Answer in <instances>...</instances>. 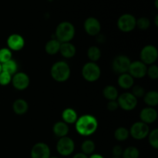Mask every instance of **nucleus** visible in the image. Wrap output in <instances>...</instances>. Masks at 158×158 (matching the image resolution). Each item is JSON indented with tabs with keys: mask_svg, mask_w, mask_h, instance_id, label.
Segmentation results:
<instances>
[{
	"mask_svg": "<svg viewBox=\"0 0 158 158\" xmlns=\"http://www.w3.org/2000/svg\"><path fill=\"white\" fill-rule=\"evenodd\" d=\"M75 123L76 130L82 136L92 135L98 127L97 120L89 114H85L80 117Z\"/></svg>",
	"mask_w": 158,
	"mask_h": 158,
	"instance_id": "f257e3e1",
	"label": "nucleus"
},
{
	"mask_svg": "<svg viewBox=\"0 0 158 158\" xmlns=\"http://www.w3.org/2000/svg\"><path fill=\"white\" fill-rule=\"evenodd\" d=\"M75 35V28L69 22H62L57 26L56 29V40L61 43H69Z\"/></svg>",
	"mask_w": 158,
	"mask_h": 158,
	"instance_id": "f03ea898",
	"label": "nucleus"
},
{
	"mask_svg": "<svg viewBox=\"0 0 158 158\" xmlns=\"http://www.w3.org/2000/svg\"><path fill=\"white\" fill-rule=\"evenodd\" d=\"M69 66L63 61H59L54 63L50 70L51 77L54 80L60 83L66 81L70 77Z\"/></svg>",
	"mask_w": 158,
	"mask_h": 158,
	"instance_id": "7ed1b4c3",
	"label": "nucleus"
},
{
	"mask_svg": "<svg viewBox=\"0 0 158 158\" xmlns=\"http://www.w3.org/2000/svg\"><path fill=\"white\" fill-rule=\"evenodd\" d=\"M101 70L96 63L89 62L86 63L82 69V76L88 82H95L100 77Z\"/></svg>",
	"mask_w": 158,
	"mask_h": 158,
	"instance_id": "20e7f679",
	"label": "nucleus"
},
{
	"mask_svg": "<svg viewBox=\"0 0 158 158\" xmlns=\"http://www.w3.org/2000/svg\"><path fill=\"white\" fill-rule=\"evenodd\" d=\"M158 58L157 49L152 45L144 46L140 51V60L145 65H152Z\"/></svg>",
	"mask_w": 158,
	"mask_h": 158,
	"instance_id": "39448f33",
	"label": "nucleus"
},
{
	"mask_svg": "<svg viewBox=\"0 0 158 158\" xmlns=\"http://www.w3.org/2000/svg\"><path fill=\"white\" fill-rule=\"evenodd\" d=\"M117 98L118 106L123 110L131 111L137 106V99L131 93H123Z\"/></svg>",
	"mask_w": 158,
	"mask_h": 158,
	"instance_id": "423d86ee",
	"label": "nucleus"
},
{
	"mask_svg": "<svg viewBox=\"0 0 158 158\" xmlns=\"http://www.w3.org/2000/svg\"><path fill=\"white\" fill-rule=\"evenodd\" d=\"M135 17L131 14H123L117 20V26L121 32H130L136 27Z\"/></svg>",
	"mask_w": 158,
	"mask_h": 158,
	"instance_id": "0eeeda50",
	"label": "nucleus"
},
{
	"mask_svg": "<svg viewBox=\"0 0 158 158\" xmlns=\"http://www.w3.org/2000/svg\"><path fill=\"white\" fill-rule=\"evenodd\" d=\"M74 149H75V143L70 137H61L56 143L57 151L62 156L70 155L74 151Z\"/></svg>",
	"mask_w": 158,
	"mask_h": 158,
	"instance_id": "6e6552de",
	"label": "nucleus"
},
{
	"mask_svg": "<svg viewBox=\"0 0 158 158\" xmlns=\"http://www.w3.org/2000/svg\"><path fill=\"white\" fill-rule=\"evenodd\" d=\"M131 63L129 57L124 55H119L113 60L112 69L117 73H126L127 72H128Z\"/></svg>",
	"mask_w": 158,
	"mask_h": 158,
	"instance_id": "1a4fd4ad",
	"label": "nucleus"
},
{
	"mask_svg": "<svg viewBox=\"0 0 158 158\" xmlns=\"http://www.w3.org/2000/svg\"><path fill=\"white\" fill-rule=\"evenodd\" d=\"M130 134L136 140H143L149 134V127L143 122H136L131 126Z\"/></svg>",
	"mask_w": 158,
	"mask_h": 158,
	"instance_id": "9d476101",
	"label": "nucleus"
},
{
	"mask_svg": "<svg viewBox=\"0 0 158 158\" xmlns=\"http://www.w3.org/2000/svg\"><path fill=\"white\" fill-rule=\"evenodd\" d=\"M146 65L141 61H134L131 63L128 72L133 78H143L147 74Z\"/></svg>",
	"mask_w": 158,
	"mask_h": 158,
	"instance_id": "9b49d317",
	"label": "nucleus"
},
{
	"mask_svg": "<svg viewBox=\"0 0 158 158\" xmlns=\"http://www.w3.org/2000/svg\"><path fill=\"white\" fill-rule=\"evenodd\" d=\"M84 29L88 35L95 36L100 33L101 30V25L97 18L89 17L84 22Z\"/></svg>",
	"mask_w": 158,
	"mask_h": 158,
	"instance_id": "f8f14e48",
	"label": "nucleus"
},
{
	"mask_svg": "<svg viewBox=\"0 0 158 158\" xmlns=\"http://www.w3.org/2000/svg\"><path fill=\"white\" fill-rule=\"evenodd\" d=\"M31 157L49 158L50 157V149L49 146L45 143H35L31 150Z\"/></svg>",
	"mask_w": 158,
	"mask_h": 158,
	"instance_id": "ddd939ff",
	"label": "nucleus"
},
{
	"mask_svg": "<svg viewBox=\"0 0 158 158\" xmlns=\"http://www.w3.org/2000/svg\"><path fill=\"white\" fill-rule=\"evenodd\" d=\"M11 82L15 89L19 90H23L29 86L30 80L29 76L25 73H17L14 74Z\"/></svg>",
	"mask_w": 158,
	"mask_h": 158,
	"instance_id": "4468645a",
	"label": "nucleus"
},
{
	"mask_svg": "<svg viewBox=\"0 0 158 158\" xmlns=\"http://www.w3.org/2000/svg\"><path fill=\"white\" fill-rule=\"evenodd\" d=\"M7 45L10 50L19 51L24 47L25 40L21 35L12 34L7 39Z\"/></svg>",
	"mask_w": 158,
	"mask_h": 158,
	"instance_id": "2eb2a0df",
	"label": "nucleus"
},
{
	"mask_svg": "<svg viewBox=\"0 0 158 158\" xmlns=\"http://www.w3.org/2000/svg\"><path fill=\"white\" fill-rule=\"evenodd\" d=\"M140 117L141 122L149 124L155 122L157 119V112L154 107H145L140 111Z\"/></svg>",
	"mask_w": 158,
	"mask_h": 158,
	"instance_id": "dca6fc26",
	"label": "nucleus"
},
{
	"mask_svg": "<svg viewBox=\"0 0 158 158\" xmlns=\"http://www.w3.org/2000/svg\"><path fill=\"white\" fill-rule=\"evenodd\" d=\"M60 52L63 57L66 59H70L75 56L77 50H76V47L74 46V45L69 42V43H61Z\"/></svg>",
	"mask_w": 158,
	"mask_h": 158,
	"instance_id": "f3484780",
	"label": "nucleus"
},
{
	"mask_svg": "<svg viewBox=\"0 0 158 158\" xmlns=\"http://www.w3.org/2000/svg\"><path fill=\"white\" fill-rule=\"evenodd\" d=\"M52 131L56 137L61 138V137H66L69 133V127L67 124L63 121H59L53 125Z\"/></svg>",
	"mask_w": 158,
	"mask_h": 158,
	"instance_id": "a211bd4d",
	"label": "nucleus"
},
{
	"mask_svg": "<svg viewBox=\"0 0 158 158\" xmlns=\"http://www.w3.org/2000/svg\"><path fill=\"white\" fill-rule=\"evenodd\" d=\"M12 109H13L15 114H18V115H23L28 111L29 105H28L27 102L23 99H18L13 103Z\"/></svg>",
	"mask_w": 158,
	"mask_h": 158,
	"instance_id": "6ab92c4d",
	"label": "nucleus"
},
{
	"mask_svg": "<svg viewBox=\"0 0 158 158\" xmlns=\"http://www.w3.org/2000/svg\"><path fill=\"white\" fill-rule=\"evenodd\" d=\"M134 78L129 73L120 74L118 78V84L121 88L124 89H130L134 86Z\"/></svg>",
	"mask_w": 158,
	"mask_h": 158,
	"instance_id": "aec40b11",
	"label": "nucleus"
},
{
	"mask_svg": "<svg viewBox=\"0 0 158 158\" xmlns=\"http://www.w3.org/2000/svg\"><path fill=\"white\" fill-rule=\"evenodd\" d=\"M62 117L64 123H74L77 122L78 117H77V114L73 109L72 108H66L63 110V114H62Z\"/></svg>",
	"mask_w": 158,
	"mask_h": 158,
	"instance_id": "412c9836",
	"label": "nucleus"
},
{
	"mask_svg": "<svg viewBox=\"0 0 158 158\" xmlns=\"http://www.w3.org/2000/svg\"><path fill=\"white\" fill-rule=\"evenodd\" d=\"M60 45L61 43L59 42L56 39H52L47 42L45 46V50L49 55H55L60 52Z\"/></svg>",
	"mask_w": 158,
	"mask_h": 158,
	"instance_id": "4be33fe9",
	"label": "nucleus"
},
{
	"mask_svg": "<svg viewBox=\"0 0 158 158\" xmlns=\"http://www.w3.org/2000/svg\"><path fill=\"white\" fill-rule=\"evenodd\" d=\"M143 100L148 106L154 107L158 104V93L156 90H151L144 95Z\"/></svg>",
	"mask_w": 158,
	"mask_h": 158,
	"instance_id": "5701e85b",
	"label": "nucleus"
},
{
	"mask_svg": "<svg viewBox=\"0 0 158 158\" xmlns=\"http://www.w3.org/2000/svg\"><path fill=\"white\" fill-rule=\"evenodd\" d=\"M103 94L105 98L109 101L116 100L118 97V92H117V88L111 85L105 86L103 90Z\"/></svg>",
	"mask_w": 158,
	"mask_h": 158,
	"instance_id": "b1692460",
	"label": "nucleus"
},
{
	"mask_svg": "<svg viewBox=\"0 0 158 158\" xmlns=\"http://www.w3.org/2000/svg\"><path fill=\"white\" fill-rule=\"evenodd\" d=\"M2 65V71L10 74L11 76L15 74L17 71V63L13 60H10Z\"/></svg>",
	"mask_w": 158,
	"mask_h": 158,
	"instance_id": "393cba45",
	"label": "nucleus"
},
{
	"mask_svg": "<svg viewBox=\"0 0 158 158\" xmlns=\"http://www.w3.org/2000/svg\"><path fill=\"white\" fill-rule=\"evenodd\" d=\"M87 56L91 62L95 63L100 60L101 56V51L97 46H90L87 50Z\"/></svg>",
	"mask_w": 158,
	"mask_h": 158,
	"instance_id": "a878e982",
	"label": "nucleus"
},
{
	"mask_svg": "<svg viewBox=\"0 0 158 158\" xmlns=\"http://www.w3.org/2000/svg\"><path fill=\"white\" fill-rule=\"evenodd\" d=\"M129 131L126 127H118L114 132V137H115L116 140H119V141L126 140L129 137Z\"/></svg>",
	"mask_w": 158,
	"mask_h": 158,
	"instance_id": "bb28decb",
	"label": "nucleus"
},
{
	"mask_svg": "<svg viewBox=\"0 0 158 158\" xmlns=\"http://www.w3.org/2000/svg\"><path fill=\"white\" fill-rule=\"evenodd\" d=\"M95 143L91 140H85L81 145V150L83 151V154H86V155L93 154V153L95 151Z\"/></svg>",
	"mask_w": 158,
	"mask_h": 158,
	"instance_id": "cd10ccee",
	"label": "nucleus"
},
{
	"mask_svg": "<svg viewBox=\"0 0 158 158\" xmlns=\"http://www.w3.org/2000/svg\"><path fill=\"white\" fill-rule=\"evenodd\" d=\"M123 158H138L140 156L139 150L135 147H129L123 151Z\"/></svg>",
	"mask_w": 158,
	"mask_h": 158,
	"instance_id": "c85d7f7f",
	"label": "nucleus"
},
{
	"mask_svg": "<svg viewBox=\"0 0 158 158\" xmlns=\"http://www.w3.org/2000/svg\"><path fill=\"white\" fill-rule=\"evenodd\" d=\"M10 60H12V52L10 49L8 48L0 49V63L2 64Z\"/></svg>",
	"mask_w": 158,
	"mask_h": 158,
	"instance_id": "c756f323",
	"label": "nucleus"
},
{
	"mask_svg": "<svg viewBox=\"0 0 158 158\" xmlns=\"http://www.w3.org/2000/svg\"><path fill=\"white\" fill-rule=\"evenodd\" d=\"M151 26V22L147 17H141L136 21V26L141 30H147Z\"/></svg>",
	"mask_w": 158,
	"mask_h": 158,
	"instance_id": "7c9ffc66",
	"label": "nucleus"
},
{
	"mask_svg": "<svg viewBox=\"0 0 158 158\" xmlns=\"http://www.w3.org/2000/svg\"><path fill=\"white\" fill-rule=\"evenodd\" d=\"M149 143L154 149L158 148V130L154 129L149 133Z\"/></svg>",
	"mask_w": 158,
	"mask_h": 158,
	"instance_id": "2f4dec72",
	"label": "nucleus"
},
{
	"mask_svg": "<svg viewBox=\"0 0 158 158\" xmlns=\"http://www.w3.org/2000/svg\"><path fill=\"white\" fill-rule=\"evenodd\" d=\"M147 74L152 80H157L158 78V67L157 65H151V66L147 69Z\"/></svg>",
	"mask_w": 158,
	"mask_h": 158,
	"instance_id": "473e14b6",
	"label": "nucleus"
},
{
	"mask_svg": "<svg viewBox=\"0 0 158 158\" xmlns=\"http://www.w3.org/2000/svg\"><path fill=\"white\" fill-rule=\"evenodd\" d=\"M12 81V76L6 72L2 71L0 73V85L2 86H6L9 84Z\"/></svg>",
	"mask_w": 158,
	"mask_h": 158,
	"instance_id": "72a5a7b5",
	"label": "nucleus"
},
{
	"mask_svg": "<svg viewBox=\"0 0 158 158\" xmlns=\"http://www.w3.org/2000/svg\"><path fill=\"white\" fill-rule=\"evenodd\" d=\"M131 94H132L136 98H137V97H143V95L145 94V90L142 86L137 85V86H135L133 87L132 93H131Z\"/></svg>",
	"mask_w": 158,
	"mask_h": 158,
	"instance_id": "f704fd0d",
	"label": "nucleus"
},
{
	"mask_svg": "<svg viewBox=\"0 0 158 158\" xmlns=\"http://www.w3.org/2000/svg\"><path fill=\"white\" fill-rule=\"evenodd\" d=\"M123 148H121L119 145H117V146H114V148H113V154H114V157H120V156L123 154Z\"/></svg>",
	"mask_w": 158,
	"mask_h": 158,
	"instance_id": "c9c22d12",
	"label": "nucleus"
},
{
	"mask_svg": "<svg viewBox=\"0 0 158 158\" xmlns=\"http://www.w3.org/2000/svg\"><path fill=\"white\" fill-rule=\"evenodd\" d=\"M119 106L117 101L116 100H112V101H109V103H107V109L110 111H115L118 109Z\"/></svg>",
	"mask_w": 158,
	"mask_h": 158,
	"instance_id": "e433bc0d",
	"label": "nucleus"
},
{
	"mask_svg": "<svg viewBox=\"0 0 158 158\" xmlns=\"http://www.w3.org/2000/svg\"><path fill=\"white\" fill-rule=\"evenodd\" d=\"M73 158H89V157H87V155L83 154V153H79V154H77L76 155H74Z\"/></svg>",
	"mask_w": 158,
	"mask_h": 158,
	"instance_id": "4c0bfd02",
	"label": "nucleus"
},
{
	"mask_svg": "<svg viewBox=\"0 0 158 158\" xmlns=\"http://www.w3.org/2000/svg\"><path fill=\"white\" fill-rule=\"evenodd\" d=\"M89 158H104V157H103V156L100 155V154H91L90 157Z\"/></svg>",
	"mask_w": 158,
	"mask_h": 158,
	"instance_id": "58836bf2",
	"label": "nucleus"
},
{
	"mask_svg": "<svg viewBox=\"0 0 158 158\" xmlns=\"http://www.w3.org/2000/svg\"><path fill=\"white\" fill-rule=\"evenodd\" d=\"M157 19H158V15H156V17H155V25H156V26H157V25H158Z\"/></svg>",
	"mask_w": 158,
	"mask_h": 158,
	"instance_id": "ea45409f",
	"label": "nucleus"
},
{
	"mask_svg": "<svg viewBox=\"0 0 158 158\" xmlns=\"http://www.w3.org/2000/svg\"><path fill=\"white\" fill-rule=\"evenodd\" d=\"M157 2H158V0H155V7L157 8H158V6H157Z\"/></svg>",
	"mask_w": 158,
	"mask_h": 158,
	"instance_id": "a19ab883",
	"label": "nucleus"
},
{
	"mask_svg": "<svg viewBox=\"0 0 158 158\" xmlns=\"http://www.w3.org/2000/svg\"><path fill=\"white\" fill-rule=\"evenodd\" d=\"M2 72V65H1V63H0V73Z\"/></svg>",
	"mask_w": 158,
	"mask_h": 158,
	"instance_id": "79ce46f5",
	"label": "nucleus"
},
{
	"mask_svg": "<svg viewBox=\"0 0 158 158\" xmlns=\"http://www.w3.org/2000/svg\"><path fill=\"white\" fill-rule=\"evenodd\" d=\"M49 158H59V157H50Z\"/></svg>",
	"mask_w": 158,
	"mask_h": 158,
	"instance_id": "37998d69",
	"label": "nucleus"
},
{
	"mask_svg": "<svg viewBox=\"0 0 158 158\" xmlns=\"http://www.w3.org/2000/svg\"><path fill=\"white\" fill-rule=\"evenodd\" d=\"M112 158H120V157H112Z\"/></svg>",
	"mask_w": 158,
	"mask_h": 158,
	"instance_id": "c03bdc74",
	"label": "nucleus"
}]
</instances>
